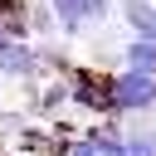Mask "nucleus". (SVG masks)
I'll use <instances>...</instances> for the list:
<instances>
[{
	"instance_id": "1",
	"label": "nucleus",
	"mask_w": 156,
	"mask_h": 156,
	"mask_svg": "<svg viewBox=\"0 0 156 156\" xmlns=\"http://www.w3.org/2000/svg\"><path fill=\"white\" fill-rule=\"evenodd\" d=\"M141 112H156V73L117 63L112 68V117H141Z\"/></svg>"
},
{
	"instance_id": "2",
	"label": "nucleus",
	"mask_w": 156,
	"mask_h": 156,
	"mask_svg": "<svg viewBox=\"0 0 156 156\" xmlns=\"http://www.w3.org/2000/svg\"><path fill=\"white\" fill-rule=\"evenodd\" d=\"M73 107L78 112H102L112 117V73H98V68H78L73 63Z\"/></svg>"
},
{
	"instance_id": "3",
	"label": "nucleus",
	"mask_w": 156,
	"mask_h": 156,
	"mask_svg": "<svg viewBox=\"0 0 156 156\" xmlns=\"http://www.w3.org/2000/svg\"><path fill=\"white\" fill-rule=\"evenodd\" d=\"M0 78H10V83H44L49 73H44L39 49H34L29 39H10V44L0 49Z\"/></svg>"
},
{
	"instance_id": "4",
	"label": "nucleus",
	"mask_w": 156,
	"mask_h": 156,
	"mask_svg": "<svg viewBox=\"0 0 156 156\" xmlns=\"http://www.w3.org/2000/svg\"><path fill=\"white\" fill-rule=\"evenodd\" d=\"M117 5H122V20L132 34L156 39V0H117Z\"/></svg>"
},
{
	"instance_id": "5",
	"label": "nucleus",
	"mask_w": 156,
	"mask_h": 156,
	"mask_svg": "<svg viewBox=\"0 0 156 156\" xmlns=\"http://www.w3.org/2000/svg\"><path fill=\"white\" fill-rule=\"evenodd\" d=\"M34 49H39V63H44V73H73V54H68V44H63V39L44 34Z\"/></svg>"
},
{
	"instance_id": "6",
	"label": "nucleus",
	"mask_w": 156,
	"mask_h": 156,
	"mask_svg": "<svg viewBox=\"0 0 156 156\" xmlns=\"http://www.w3.org/2000/svg\"><path fill=\"white\" fill-rule=\"evenodd\" d=\"M122 63L141 68V73H156V39H141V34L122 39Z\"/></svg>"
},
{
	"instance_id": "7",
	"label": "nucleus",
	"mask_w": 156,
	"mask_h": 156,
	"mask_svg": "<svg viewBox=\"0 0 156 156\" xmlns=\"http://www.w3.org/2000/svg\"><path fill=\"white\" fill-rule=\"evenodd\" d=\"M122 127H127V156H156V127L151 122L122 117Z\"/></svg>"
},
{
	"instance_id": "8",
	"label": "nucleus",
	"mask_w": 156,
	"mask_h": 156,
	"mask_svg": "<svg viewBox=\"0 0 156 156\" xmlns=\"http://www.w3.org/2000/svg\"><path fill=\"white\" fill-rule=\"evenodd\" d=\"M24 15H29V34H58V15H54V5L49 0H29L24 5Z\"/></svg>"
}]
</instances>
